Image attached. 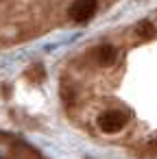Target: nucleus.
<instances>
[{"label":"nucleus","mask_w":157,"mask_h":159,"mask_svg":"<svg viewBox=\"0 0 157 159\" xmlns=\"http://www.w3.org/2000/svg\"><path fill=\"white\" fill-rule=\"evenodd\" d=\"M98 124H100V129H103L105 133H118V131L124 129V124H127V116H124L122 111L111 109V111H105V113L98 118Z\"/></svg>","instance_id":"obj_1"},{"label":"nucleus","mask_w":157,"mask_h":159,"mask_svg":"<svg viewBox=\"0 0 157 159\" xmlns=\"http://www.w3.org/2000/svg\"><path fill=\"white\" fill-rule=\"evenodd\" d=\"M137 33H140L144 39H148V37L155 35V26H153L150 22H140V24H137Z\"/></svg>","instance_id":"obj_4"},{"label":"nucleus","mask_w":157,"mask_h":159,"mask_svg":"<svg viewBox=\"0 0 157 159\" xmlns=\"http://www.w3.org/2000/svg\"><path fill=\"white\" fill-rule=\"evenodd\" d=\"M96 59H98V63L100 66H111L113 61H116V48L113 46H100L98 48V52H96Z\"/></svg>","instance_id":"obj_3"},{"label":"nucleus","mask_w":157,"mask_h":159,"mask_svg":"<svg viewBox=\"0 0 157 159\" xmlns=\"http://www.w3.org/2000/svg\"><path fill=\"white\" fill-rule=\"evenodd\" d=\"M98 9V0H76L70 7V18L74 22H87Z\"/></svg>","instance_id":"obj_2"}]
</instances>
